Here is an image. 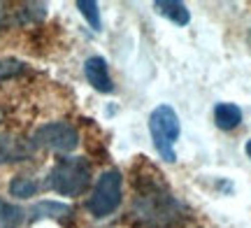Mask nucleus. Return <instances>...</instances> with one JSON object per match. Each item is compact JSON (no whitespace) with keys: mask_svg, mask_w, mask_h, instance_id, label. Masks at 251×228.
Segmentation results:
<instances>
[{"mask_svg":"<svg viewBox=\"0 0 251 228\" xmlns=\"http://www.w3.org/2000/svg\"><path fill=\"white\" fill-rule=\"evenodd\" d=\"M91 184V163L84 156H61L47 177V186L58 196L77 198Z\"/></svg>","mask_w":251,"mask_h":228,"instance_id":"2","label":"nucleus"},{"mask_svg":"<svg viewBox=\"0 0 251 228\" xmlns=\"http://www.w3.org/2000/svg\"><path fill=\"white\" fill-rule=\"evenodd\" d=\"M21 73H26V63H21L17 58H0V82L19 77Z\"/></svg>","mask_w":251,"mask_h":228,"instance_id":"14","label":"nucleus"},{"mask_svg":"<svg viewBox=\"0 0 251 228\" xmlns=\"http://www.w3.org/2000/svg\"><path fill=\"white\" fill-rule=\"evenodd\" d=\"M214 124L221 130H235L242 124V110L235 102H216L214 105Z\"/></svg>","mask_w":251,"mask_h":228,"instance_id":"10","label":"nucleus"},{"mask_svg":"<svg viewBox=\"0 0 251 228\" xmlns=\"http://www.w3.org/2000/svg\"><path fill=\"white\" fill-rule=\"evenodd\" d=\"M24 219H26V212L19 205H12L0 198V228H19Z\"/></svg>","mask_w":251,"mask_h":228,"instance_id":"12","label":"nucleus"},{"mask_svg":"<svg viewBox=\"0 0 251 228\" xmlns=\"http://www.w3.org/2000/svg\"><path fill=\"white\" fill-rule=\"evenodd\" d=\"M33 154L30 140H21L9 133H0V165L14 163V161H26Z\"/></svg>","mask_w":251,"mask_h":228,"instance_id":"7","label":"nucleus"},{"mask_svg":"<svg viewBox=\"0 0 251 228\" xmlns=\"http://www.w3.org/2000/svg\"><path fill=\"white\" fill-rule=\"evenodd\" d=\"M77 9L81 12V17L89 21V26L93 30H100L102 28V21H100V9L96 0H77Z\"/></svg>","mask_w":251,"mask_h":228,"instance_id":"13","label":"nucleus"},{"mask_svg":"<svg viewBox=\"0 0 251 228\" xmlns=\"http://www.w3.org/2000/svg\"><path fill=\"white\" fill-rule=\"evenodd\" d=\"M181 210H184L181 203L172 196L163 179H151L147 175H142V179H137L130 217L140 226L168 228L181 219Z\"/></svg>","mask_w":251,"mask_h":228,"instance_id":"1","label":"nucleus"},{"mask_svg":"<svg viewBox=\"0 0 251 228\" xmlns=\"http://www.w3.org/2000/svg\"><path fill=\"white\" fill-rule=\"evenodd\" d=\"M0 121H2V110H0Z\"/></svg>","mask_w":251,"mask_h":228,"instance_id":"17","label":"nucleus"},{"mask_svg":"<svg viewBox=\"0 0 251 228\" xmlns=\"http://www.w3.org/2000/svg\"><path fill=\"white\" fill-rule=\"evenodd\" d=\"M30 221H40V219H63V217H70L72 210L70 205L65 203H58V201H40L35 203L30 212H26Z\"/></svg>","mask_w":251,"mask_h":228,"instance_id":"8","label":"nucleus"},{"mask_svg":"<svg viewBox=\"0 0 251 228\" xmlns=\"http://www.w3.org/2000/svg\"><path fill=\"white\" fill-rule=\"evenodd\" d=\"M30 145L33 149H47V152L70 156L79 147V130L68 121H49L33 133Z\"/></svg>","mask_w":251,"mask_h":228,"instance_id":"5","label":"nucleus"},{"mask_svg":"<svg viewBox=\"0 0 251 228\" xmlns=\"http://www.w3.org/2000/svg\"><path fill=\"white\" fill-rule=\"evenodd\" d=\"M244 149H247V156H249V158H251V140H249V142H247V145H244Z\"/></svg>","mask_w":251,"mask_h":228,"instance_id":"16","label":"nucleus"},{"mask_svg":"<svg viewBox=\"0 0 251 228\" xmlns=\"http://www.w3.org/2000/svg\"><path fill=\"white\" fill-rule=\"evenodd\" d=\"M2 19H5V5L0 2V24H2Z\"/></svg>","mask_w":251,"mask_h":228,"instance_id":"15","label":"nucleus"},{"mask_svg":"<svg viewBox=\"0 0 251 228\" xmlns=\"http://www.w3.org/2000/svg\"><path fill=\"white\" fill-rule=\"evenodd\" d=\"M181 126H179V117L175 107L170 105H158L153 107V112L149 114V135L153 140V147L165 163H175L177 161V152L175 145L179 140Z\"/></svg>","mask_w":251,"mask_h":228,"instance_id":"3","label":"nucleus"},{"mask_svg":"<svg viewBox=\"0 0 251 228\" xmlns=\"http://www.w3.org/2000/svg\"><path fill=\"white\" fill-rule=\"evenodd\" d=\"M40 191V182L35 177H28V175H17L12 182H9V196H14L19 201H26L33 198Z\"/></svg>","mask_w":251,"mask_h":228,"instance_id":"11","label":"nucleus"},{"mask_svg":"<svg viewBox=\"0 0 251 228\" xmlns=\"http://www.w3.org/2000/svg\"><path fill=\"white\" fill-rule=\"evenodd\" d=\"M124 203V175L117 168H109L98 177V182L86 201V210L96 219H107Z\"/></svg>","mask_w":251,"mask_h":228,"instance_id":"4","label":"nucleus"},{"mask_svg":"<svg viewBox=\"0 0 251 228\" xmlns=\"http://www.w3.org/2000/svg\"><path fill=\"white\" fill-rule=\"evenodd\" d=\"M84 75L86 82L100 93H114V82L109 77V65L102 56H91L84 61Z\"/></svg>","mask_w":251,"mask_h":228,"instance_id":"6","label":"nucleus"},{"mask_svg":"<svg viewBox=\"0 0 251 228\" xmlns=\"http://www.w3.org/2000/svg\"><path fill=\"white\" fill-rule=\"evenodd\" d=\"M153 9L161 14V17L170 19L175 26H186L188 21H191V12L184 2L179 0H156L153 2Z\"/></svg>","mask_w":251,"mask_h":228,"instance_id":"9","label":"nucleus"}]
</instances>
